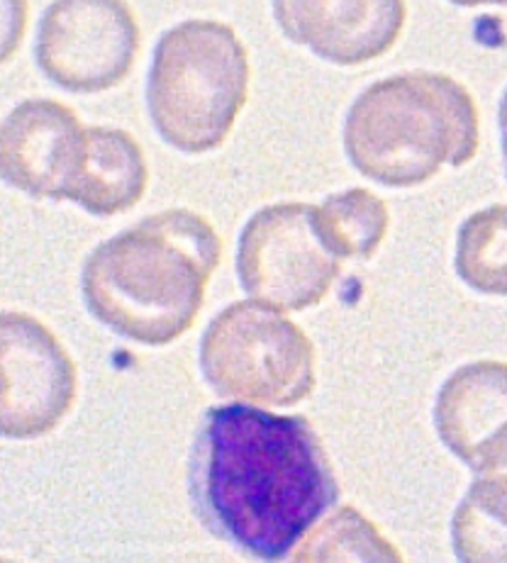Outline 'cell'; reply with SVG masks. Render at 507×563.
<instances>
[{
  "label": "cell",
  "instance_id": "15",
  "mask_svg": "<svg viewBox=\"0 0 507 563\" xmlns=\"http://www.w3.org/2000/svg\"><path fill=\"white\" fill-rule=\"evenodd\" d=\"M290 563H405L398 547L352 505L337 508L306 537Z\"/></svg>",
  "mask_w": 507,
  "mask_h": 563
},
{
  "label": "cell",
  "instance_id": "14",
  "mask_svg": "<svg viewBox=\"0 0 507 563\" xmlns=\"http://www.w3.org/2000/svg\"><path fill=\"white\" fill-rule=\"evenodd\" d=\"M312 230L334 258H366L378 252L388 232L386 202L366 188H349L324 198L310 212Z\"/></svg>",
  "mask_w": 507,
  "mask_h": 563
},
{
  "label": "cell",
  "instance_id": "18",
  "mask_svg": "<svg viewBox=\"0 0 507 563\" xmlns=\"http://www.w3.org/2000/svg\"><path fill=\"white\" fill-rule=\"evenodd\" d=\"M498 125H500V144H503V162H505V174H507V88L500 100L498 110Z\"/></svg>",
  "mask_w": 507,
  "mask_h": 563
},
{
  "label": "cell",
  "instance_id": "8",
  "mask_svg": "<svg viewBox=\"0 0 507 563\" xmlns=\"http://www.w3.org/2000/svg\"><path fill=\"white\" fill-rule=\"evenodd\" d=\"M74 358L47 324L27 312H0V437L40 439L71 412Z\"/></svg>",
  "mask_w": 507,
  "mask_h": 563
},
{
  "label": "cell",
  "instance_id": "10",
  "mask_svg": "<svg viewBox=\"0 0 507 563\" xmlns=\"http://www.w3.org/2000/svg\"><path fill=\"white\" fill-rule=\"evenodd\" d=\"M284 35L337 66H356L386 54L408 18L400 0H276Z\"/></svg>",
  "mask_w": 507,
  "mask_h": 563
},
{
  "label": "cell",
  "instance_id": "13",
  "mask_svg": "<svg viewBox=\"0 0 507 563\" xmlns=\"http://www.w3.org/2000/svg\"><path fill=\"white\" fill-rule=\"evenodd\" d=\"M459 563H507V468L478 473L452 517Z\"/></svg>",
  "mask_w": 507,
  "mask_h": 563
},
{
  "label": "cell",
  "instance_id": "12",
  "mask_svg": "<svg viewBox=\"0 0 507 563\" xmlns=\"http://www.w3.org/2000/svg\"><path fill=\"white\" fill-rule=\"evenodd\" d=\"M150 168L142 146L130 132L118 128H86L81 166L66 200L78 202L98 218L128 212L144 198Z\"/></svg>",
  "mask_w": 507,
  "mask_h": 563
},
{
  "label": "cell",
  "instance_id": "16",
  "mask_svg": "<svg viewBox=\"0 0 507 563\" xmlns=\"http://www.w3.org/2000/svg\"><path fill=\"white\" fill-rule=\"evenodd\" d=\"M454 268L481 296H507V206L495 202L461 222Z\"/></svg>",
  "mask_w": 507,
  "mask_h": 563
},
{
  "label": "cell",
  "instance_id": "2",
  "mask_svg": "<svg viewBox=\"0 0 507 563\" xmlns=\"http://www.w3.org/2000/svg\"><path fill=\"white\" fill-rule=\"evenodd\" d=\"M222 258L212 224L194 210H164L88 254L81 292L88 312L120 336L166 346L184 336Z\"/></svg>",
  "mask_w": 507,
  "mask_h": 563
},
{
  "label": "cell",
  "instance_id": "17",
  "mask_svg": "<svg viewBox=\"0 0 507 563\" xmlns=\"http://www.w3.org/2000/svg\"><path fill=\"white\" fill-rule=\"evenodd\" d=\"M27 13L25 0H0V66L18 52L27 27Z\"/></svg>",
  "mask_w": 507,
  "mask_h": 563
},
{
  "label": "cell",
  "instance_id": "7",
  "mask_svg": "<svg viewBox=\"0 0 507 563\" xmlns=\"http://www.w3.org/2000/svg\"><path fill=\"white\" fill-rule=\"evenodd\" d=\"M137 52V20L122 0H62L40 20L37 66L64 91H110L125 81Z\"/></svg>",
  "mask_w": 507,
  "mask_h": 563
},
{
  "label": "cell",
  "instance_id": "19",
  "mask_svg": "<svg viewBox=\"0 0 507 563\" xmlns=\"http://www.w3.org/2000/svg\"><path fill=\"white\" fill-rule=\"evenodd\" d=\"M0 563H20V561H13V559H0Z\"/></svg>",
  "mask_w": 507,
  "mask_h": 563
},
{
  "label": "cell",
  "instance_id": "9",
  "mask_svg": "<svg viewBox=\"0 0 507 563\" xmlns=\"http://www.w3.org/2000/svg\"><path fill=\"white\" fill-rule=\"evenodd\" d=\"M84 146L86 128L69 106L22 100L0 120V181L30 198L66 200Z\"/></svg>",
  "mask_w": 507,
  "mask_h": 563
},
{
  "label": "cell",
  "instance_id": "6",
  "mask_svg": "<svg viewBox=\"0 0 507 563\" xmlns=\"http://www.w3.org/2000/svg\"><path fill=\"white\" fill-rule=\"evenodd\" d=\"M308 202H276L256 210L236 242V276L258 306L302 312L330 292L342 274L324 250Z\"/></svg>",
  "mask_w": 507,
  "mask_h": 563
},
{
  "label": "cell",
  "instance_id": "4",
  "mask_svg": "<svg viewBox=\"0 0 507 563\" xmlns=\"http://www.w3.org/2000/svg\"><path fill=\"white\" fill-rule=\"evenodd\" d=\"M250 54L216 20H186L154 47L146 108L159 137L184 154H206L230 137L250 98Z\"/></svg>",
  "mask_w": 507,
  "mask_h": 563
},
{
  "label": "cell",
  "instance_id": "11",
  "mask_svg": "<svg viewBox=\"0 0 507 563\" xmlns=\"http://www.w3.org/2000/svg\"><path fill=\"white\" fill-rule=\"evenodd\" d=\"M434 427L442 444L476 476L507 468V364L459 366L439 388Z\"/></svg>",
  "mask_w": 507,
  "mask_h": 563
},
{
  "label": "cell",
  "instance_id": "5",
  "mask_svg": "<svg viewBox=\"0 0 507 563\" xmlns=\"http://www.w3.org/2000/svg\"><path fill=\"white\" fill-rule=\"evenodd\" d=\"M200 371L220 398L288 408L315 388V346L286 314L240 300L208 324Z\"/></svg>",
  "mask_w": 507,
  "mask_h": 563
},
{
  "label": "cell",
  "instance_id": "3",
  "mask_svg": "<svg viewBox=\"0 0 507 563\" xmlns=\"http://www.w3.org/2000/svg\"><path fill=\"white\" fill-rule=\"evenodd\" d=\"M478 142L476 100L452 76L434 71L371 84L344 120L349 162L386 188L422 186L442 166H464Z\"/></svg>",
  "mask_w": 507,
  "mask_h": 563
},
{
  "label": "cell",
  "instance_id": "1",
  "mask_svg": "<svg viewBox=\"0 0 507 563\" xmlns=\"http://www.w3.org/2000/svg\"><path fill=\"white\" fill-rule=\"evenodd\" d=\"M188 493L212 537L262 563H280L340 500V483L302 415L230 402L202 415Z\"/></svg>",
  "mask_w": 507,
  "mask_h": 563
}]
</instances>
